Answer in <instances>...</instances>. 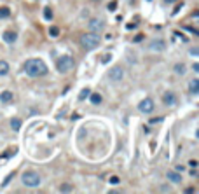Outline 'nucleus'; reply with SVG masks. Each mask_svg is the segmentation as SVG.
I'll return each instance as SVG.
<instances>
[{
  "label": "nucleus",
  "mask_w": 199,
  "mask_h": 194,
  "mask_svg": "<svg viewBox=\"0 0 199 194\" xmlns=\"http://www.w3.org/2000/svg\"><path fill=\"white\" fill-rule=\"evenodd\" d=\"M25 72L30 77H42V75L47 74V65L39 58H31V60H26V63H25Z\"/></svg>",
  "instance_id": "f257e3e1"
},
{
  "label": "nucleus",
  "mask_w": 199,
  "mask_h": 194,
  "mask_svg": "<svg viewBox=\"0 0 199 194\" xmlns=\"http://www.w3.org/2000/svg\"><path fill=\"white\" fill-rule=\"evenodd\" d=\"M100 35L98 33H86V35L80 37V44H82V47L88 49V51H91V49H96L98 46H100Z\"/></svg>",
  "instance_id": "f03ea898"
},
{
  "label": "nucleus",
  "mask_w": 199,
  "mask_h": 194,
  "mask_svg": "<svg viewBox=\"0 0 199 194\" xmlns=\"http://www.w3.org/2000/svg\"><path fill=\"white\" fill-rule=\"evenodd\" d=\"M23 184L26 185V187H30V189H33V187H39L40 185V175L37 172H25L21 177Z\"/></svg>",
  "instance_id": "7ed1b4c3"
},
{
  "label": "nucleus",
  "mask_w": 199,
  "mask_h": 194,
  "mask_svg": "<svg viewBox=\"0 0 199 194\" xmlns=\"http://www.w3.org/2000/svg\"><path fill=\"white\" fill-rule=\"evenodd\" d=\"M73 58L72 56H61L59 60L56 61V68L59 74H66V72H70L72 68H73Z\"/></svg>",
  "instance_id": "20e7f679"
},
{
  "label": "nucleus",
  "mask_w": 199,
  "mask_h": 194,
  "mask_svg": "<svg viewBox=\"0 0 199 194\" xmlns=\"http://www.w3.org/2000/svg\"><path fill=\"white\" fill-rule=\"evenodd\" d=\"M88 27H89V30L91 32H102L103 28H105V21H103L102 18H93V19H89V23H88Z\"/></svg>",
  "instance_id": "39448f33"
},
{
  "label": "nucleus",
  "mask_w": 199,
  "mask_h": 194,
  "mask_svg": "<svg viewBox=\"0 0 199 194\" xmlns=\"http://www.w3.org/2000/svg\"><path fill=\"white\" fill-rule=\"evenodd\" d=\"M138 109H140V112H143V114H150V112L154 110V102H152L150 98H145L143 102H140Z\"/></svg>",
  "instance_id": "423d86ee"
},
{
  "label": "nucleus",
  "mask_w": 199,
  "mask_h": 194,
  "mask_svg": "<svg viewBox=\"0 0 199 194\" xmlns=\"http://www.w3.org/2000/svg\"><path fill=\"white\" fill-rule=\"evenodd\" d=\"M124 77V68L122 66H114L110 72H108V79L110 80H121Z\"/></svg>",
  "instance_id": "0eeeda50"
},
{
  "label": "nucleus",
  "mask_w": 199,
  "mask_h": 194,
  "mask_svg": "<svg viewBox=\"0 0 199 194\" xmlns=\"http://www.w3.org/2000/svg\"><path fill=\"white\" fill-rule=\"evenodd\" d=\"M163 102L166 107H173V105H177V95L171 91H166L163 95Z\"/></svg>",
  "instance_id": "6e6552de"
},
{
  "label": "nucleus",
  "mask_w": 199,
  "mask_h": 194,
  "mask_svg": "<svg viewBox=\"0 0 199 194\" xmlns=\"http://www.w3.org/2000/svg\"><path fill=\"white\" fill-rule=\"evenodd\" d=\"M2 39H4V42H7V44H14V42L18 40V33L12 30H7L2 33Z\"/></svg>",
  "instance_id": "1a4fd4ad"
},
{
  "label": "nucleus",
  "mask_w": 199,
  "mask_h": 194,
  "mask_svg": "<svg viewBox=\"0 0 199 194\" xmlns=\"http://www.w3.org/2000/svg\"><path fill=\"white\" fill-rule=\"evenodd\" d=\"M166 177H168V180L173 182V184H180V182H182V175L178 172H168V173H166Z\"/></svg>",
  "instance_id": "9d476101"
},
{
  "label": "nucleus",
  "mask_w": 199,
  "mask_h": 194,
  "mask_svg": "<svg viewBox=\"0 0 199 194\" xmlns=\"http://www.w3.org/2000/svg\"><path fill=\"white\" fill-rule=\"evenodd\" d=\"M166 47V46H164V40H152L150 42V49L152 51H163V49Z\"/></svg>",
  "instance_id": "9b49d317"
},
{
  "label": "nucleus",
  "mask_w": 199,
  "mask_h": 194,
  "mask_svg": "<svg viewBox=\"0 0 199 194\" xmlns=\"http://www.w3.org/2000/svg\"><path fill=\"white\" fill-rule=\"evenodd\" d=\"M12 98H14V95L11 91H2L0 93V102L9 103V102H12Z\"/></svg>",
  "instance_id": "f8f14e48"
},
{
  "label": "nucleus",
  "mask_w": 199,
  "mask_h": 194,
  "mask_svg": "<svg viewBox=\"0 0 199 194\" xmlns=\"http://www.w3.org/2000/svg\"><path fill=\"white\" fill-rule=\"evenodd\" d=\"M189 91L192 93V95H197V93H199V79H192V80H190Z\"/></svg>",
  "instance_id": "ddd939ff"
},
{
  "label": "nucleus",
  "mask_w": 199,
  "mask_h": 194,
  "mask_svg": "<svg viewBox=\"0 0 199 194\" xmlns=\"http://www.w3.org/2000/svg\"><path fill=\"white\" fill-rule=\"evenodd\" d=\"M89 102L93 103V105H100L102 103V95L100 93H91L89 95Z\"/></svg>",
  "instance_id": "4468645a"
},
{
  "label": "nucleus",
  "mask_w": 199,
  "mask_h": 194,
  "mask_svg": "<svg viewBox=\"0 0 199 194\" xmlns=\"http://www.w3.org/2000/svg\"><path fill=\"white\" fill-rule=\"evenodd\" d=\"M89 95H91V89H89V88H84L82 91L79 93V102H84V100L89 96Z\"/></svg>",
  "instance_id": "2eb2a0df"
},
{
  "label": "nucleus",
  "mask_w": 199,
  "mask_h": 194,
  "mask_svg": "<svg viewBox=\"0 0 199 194\" xmlns=\"http://www.w3.org/2000/svg\"><path fill=\"white\" fill-rule=\"evenodd\" d=\"M7 72H9V63L0 60V75H5Z\"/></svg>",
  "instance_id": "dca6fc26"
},
{
  "label": "nucleus",
  "mask_w": 199,
  "mask_h": 194,
  "mask_svg": "<svg viewBox=\"0 0 199 194\" xmlns=\"http://www.w3.org/2000/svg\"><path fill=\"white\" fill-rule=\"evenodd\" d=\"M11 128H12L14 131H18V129L21 128V121H19L18 117H12V119H11Z\"/></svg>",
  "instance_id": "f3484780"
},
{
  "label": "nucleus",
  "mask_w": 199,
  "mask_h": 194,
  "mask_svg": "<svg viewBox=\"0 0 199 194\" xmlns=\"http://www.w3.org/2000/svg\"><path fill=\"white\" fill-rule=\"evenodd\" d=\"M11 16L9 7H0V19H7Z\"/></svg>",
  "instance_id": "a211bd4d"
},
{
  "label": "nucleus",
  "mask_w": 199,
  "mask_h": 194,
  "mask_svg": "<svg viewBox=\"0 0 199 194\" xmlns=\"http://www.w3.org/2000/svg\"><path fill=\"white\" fill-rule=\"evenodd\" d=\"M44 19L45 21H51V19H53V9H51V7H45L44 9Z\"/></svg>",
  "instance_id": "6ab92c4d"
},
{
  "label": "nucleus",
  "mask_w": 199,
  "mask_h": 194,
  "mask_svg": "<svg viewBox=\"0 0 199 194\" xmlns=\"http://www.w3.org/2000/svg\"><path fill=\"white\" fill-rule=\"evenodd\" d=\"M49 35L53 37V39L59 37V28H58V27H51V28H49Z\"/></svg>",
  "instance_id": "aec40b11"
},
{
  "label": "nucleus",
  "mask_w": 199,
  "mask_h": 194,
  "mask_svg": "<svg viewBox=\"0 0 199 194\" xmlns=\"http://www.w3.org/2000/svg\"><path fill=\"white\" fill-rule=\"evenodd\" d=\"M175 72H177L178 75H183V74H185V65H182V63L175 65Z\"/></svg>",
  "instance_id": "412c9836"
},
{
  "label": "nucleus",
  "mask_w": 199,
  "mask_h": 194,
  "mask_svg": "<svg viewBox=\"0 0 199 194\" xmlns=\"http://www.w3.org/2000/svg\"><path fill=\"white\" fill-rule=\"evenodd\" d=\"M12 178H14V172H11L9 175L4 178V182H2V187H7V185H9V182L12 180Z\"/></svg>",
  "instance_id": "4be33fe9"
},
{
  "label": "nucleus",
  "mask_w": 199,
  "mask_h": 194,
  "mask_svg": "<svg viewBox=\"0 0 199 194\" xmlns=\"http://www.w3.org/2000/svg\"><path fill=\"white\" fill-rule=\"evenodd\" d=\"M59 191L61 192H70V191H73V187L70 184H63V185H59Z\"/></svg>",
  "instance_id": "5701e85b"
},
{
  "label": "nucleus",
  "mask_w": 199,
  "mask_h": 194,
  "mask_svg": "<svg viewBox=\"0 0 199 194\" xmlns=\"http://www.w3.org/2000/svg\"><path fill=\"white\" fill-rule=\"evenodd\" d=\"M117 9V4H115V2H110V4H108V11H115Z\"/></svg>",
  "instance_id": "b1692460"
},
{
  "label": "nucleus",
  "mask_w": 199,
  "mask_h": 194,
  "mask_svg": "<svg viewBox=\"0 0 199 194\" xmlns=\"http://www.w3.org/2000/svg\"><path fill=\"white\" fill-rule=\"evenodd\" d=\"M185 30H187V32H190V33H194V35H197V33H199L196 28H190V27H185Z\"/></svg>",
  "instance_id": "393cba45"
},
{
  "label": "nucleus",
  "mask_w": 199,
  "mask_h": 194,
  "mask_svg": "<svg viewBox=\"0 0 199 194\" xmlns=\"http://www.w3.org/2000/svg\"><path fill=\"white\" fill-rule=\"evenodd\" d=\"M110 184H119V177H110Z\"/></svg>",
  "instance_id": "a878e982"
},
{
  "label": "nucleus",
  "mask_w": 199,
  "mask_h": 194,
  "mask_svg": "<svg viewBox=\"0 0 199 194\" xmlns=\"http://www.w3.org/2000/svg\"><path fill=\"white\" fill-rule=\"evenodd\" d=\"M126 28H128V30H133V28H136V25H135V23H131V25H129V23H128V25H126Z\"/></svg>",
  "instance_id": "bb28decb"
},
{
  "label": "nucleus",
  "mask_w": 199,
  "mask_h": 194,
  "mask_svg": "<svg viewBox=\"0 0 199 194\" xmlns=\"http://www.w3.org/2000/svg\"><path fill=\"white\" fill-rule=\"evenodd\" d=\"M102 61H103V63H108V61H110V54H107V56H105V58H103Z\"/></svg>",
  "instance_id": "cd10ccee"
},
{
  "label": "nucleus",
  "mask_w": 199,
  "mask_h": 194,
  "mask_svg": "<svg viewBox=\"0 0 199 194\" xmlns=\"http://www.w3.org/2000/svg\"><path fill=\"white\" fill-rule=\"evenodd\" d=\"M183 192H189V194H192V192H196V191H194V189H192V187H187V189H185V191H183Z\"/></svg>",
  "instance_id": "c85d7f7f"
},
{
  "label": "nucleus",
  "mask_w": 199,
  "mask_h": 194,
  "mask_svg": "<svg viewBox=\"0 0 199 194\" xmlns=\"http://www.w3.org/2000/svg\"><path fill=\"white\" fill-rule=\"evenodd\" d=\"M177 0H164V4H175Z\"/></svg>",
  "instance_id": "c756f323"
}]
</instances>
